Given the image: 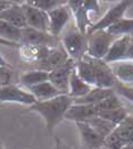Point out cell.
Masks as SVG:
<instances>
[{
	"instance_id": "6da1fadb",
	"label": "cell",
	"mask_w": 133,
	"mask_h": 149,
	"mask_svg": "<svg viewBox=\"0 0 133 149\" xmlns=\"http://www.w3.org/2000/svg\"><path fill=\"white\" fill-rule=\"evenodd\" d=\"M75 71L85 83L92 88L114 89L117 83L109 65L104 62V59H97L84 55L75 62Z\"/></svg>"
},
{
	"instance_id": "7a4b0ae2",
	"label": "cell",
	"mask_w": 133,
	"mask_h": 149,
	"mask_svg": "<svg viewBox=\"0 0 133 149\" xmlns=\"http://www.w3.org/2000/svg\"><path fill=\"white\" fill-rule=\"evenodd\" d=\"M72 105L73 99L68 95H61L46 101H36L27 109L40 114L46 122V126L52 130L61 123Z\"/></svg>"
},
{
	"instance_id": "3957f363",
	"label": "cell",
	"mask_w": 133,
	"mask_h": 149,
	"mask_svg": "<svg viewBox=\"0 0 133 149\" xmlns=\"http://www.w3.org/2000/svg\"><path fill=\"white\" fill-rule=\"evenodd\" d=\"M68 8L74 15L76 30L82 34H88L92 24L90 23L89 14L91 12L97 13L99 10V2L98 1H68Z\"/></svg>"
},
{
	"instance_id": "277c9868",
	"label": "cell",
	"mask_w": 133,
	"mask_h": 149,
	"mask_svg": "<svg viewBox=\"0 0 133 149\" xmlns=\"http://www.w3.org/2000/svg\"><path fill=\"white\" fill-rule=\"evenodd\" d=\"M117 38L108 33L106 30H98L88 33V56L97 59H104L110 46Z\"/></svg>"
},
{
	"instance_id": "5b68a950",
	"label": "cell",
	"mask_w": 133,
	"mask_h": 149,
	"mask_svg": "<svg viewBox=\"0 0 133 149\" xmlns=\"http://www.w3.org/2000/svg\"><path fill=\"white\" fill-rule=\"evenodd\" d=\"M61 43L65 51L67 52L68 57L76 62L86 54L88 34H82L77 30L72 31L63 36Z\"/></svg>"
},
{
	"instance_id": "8992f818",
	"label": "cell",
	"mask_w": 133,
	"mask_h": 149,
	"mask_svg": "<svg viewBox=\"0 0 133 149\" xmlns=\"http://www.w3.org/2000/svg\"><path fill=\"white\" fill-rule=\"evenodd\" d=\"M61 43L57 38L48 32H42L32 27H25L21 30V45H32L40 47L55 48Z\"/></svg>"
},
{
	"instance_id": "52a82bcc",
	"label": "cell",
	"mask_w": 133,
	"mask_h": 149,
	"mask_svg": "<svg viewBox=\"0 0 133 149\" xmlns=\"http://www.w3.org/2000/svg\"><path fill=\"white\" fill-rule=\"evenodd\" d=\"M0 102H16L30 107L36 104V100L29 90H25L16 84H9L0 88Z\"/></svg>"
},
{
	"instance_id": "ba28073f",
	"label": "cell",
	"mask_w": 133,
	"mask_h": 149,
	"mask_svg": "<svg viewBox=\"0 0 133 149\" xmlns=\"http://www.w3.org/2000/svg\"><path fill=\"white\" fill-rule=\"evenodd\" d=\"M131 5H132L131 1H120L116 6L111 7L97 23L92 24L88 33L93 32V31H98V30H107V29H109L111 25H114L116 22H118L121 18L124 17V14L126 12V9Z\"/></svg>"
},
{
	"instance_id": "9c48e42d",
	"label": "cell",
	"mask_w": 133,
	"mask_h": 149,
	"mask_svg": "<svg viewBox=\"0 0 133 149\" xmlns=\"http://www.w3.org/2000/svg\"><path fill=\"white\" fill-rule=\"evenodd\" d=\"M74 70H75V61L70 58L61 67L49 72V82H51L54 87L59 90L63 95H67L70 76Z\"/></svg>"
},
{
	"instance_id": "30bf717a",
	"label": "cell",
	"mask_w": 133,
	"mask_h": 149,
	"mask_svg": "<svg viewBox=\"0 0 133 149\" xmlns=\"http://www.w3.org/2000/svg\"><path fill=\"white\" fill-rule=\"evenodd\" d=\"M23 9L25 13L26 24L29 27L36 29L42 32L49 33V16L48 13L43 12L41 9H38L36 7L29 5L26 1L22 2Z\"/></svg>"
},
{
	"instance_id": "8fae6325",
	"label": "cell",
	"mask_w": 133,
	"mask_h": 149,
	"mask_svg": "<svg viewBox=\"0 0 133 149\" xmlns=\"http://www.w3.org/2000/svg\"><path fill=\"white\" fill-rule=\"evenodd\" d=\"M49 16V33L54 37L58 38L63 32L64 27L70 21L71 9L67 3L48 13Z\"/></svg>"
},
{
	"instance_id": "7c38bea8",
	"label": "cell",
	"mask_w": 133,
	"mask_h": 149,
	"mask_svg": "<svg viewBox=\"0 0 133 149\" xmlns=\"http://www.w3.org/2000/svg\"><path fill=\"white\" fill-rule=\"evenodd\" d=\"M0 19L5 21L6 23L13 25L14 27L19 30L27 27L22 2H18V1H14L10 7L0 13Z\"/></svg>"
},
{
	"instance_id": "4fadbf2b",
	"label": "cell",
	"mask_w": 133,
	"mask_h": 149,
	"mask_svg": "<svg viewBox=\"0 0 133 149\" xmlns=\"http://www.w3.org/2000/svg\"><path fill=\"white\" fill-rule=\"evenodd\" d=\"M68 59H70V57H68L67 52L63 48L61 43H59L57 47L50 49L47 58L43 62L38 64V70L51 72V71L61 67V65H64Z\"/></svg>"
},
{
	"instance_id": "5bb4252c",
	"label": "cell",
	"mask_w": 133,
	"mask_h": 149,
	"mask_svg": "<svg viewBox=\"0 0 133 149\" xmlns=\"http://www.w3.org/2000/svg\"><path fill=\"white\" fill-rule=\"evenodd\" d=\"M98 116V111L95 105H83V104H73L70 109L66 112V120L74 121L75 123L86 122L93 117Z\"/></svg>"
},
{
	"instance_id": "9a60e30c",
	"label": "cell",
	"mask_w": 133,
	"mask_h": 149,
	"mask_svg": "<svg viewBox=\"0 0 133 149\" xmlns=\"http://www.w3.org/2000/svg\"><path fill=\"white\" fill-rule=\"evenodd\" d=\"M84 149H99L104 147L105 139L85 122L76 123Z\"/></svg>"
},
{
	"instance_id": "2e32d148",
	"label": "cell",
	"mask_w": 133,
	"mask_h": 149,
	"mask_svg": "<svg viewBox=\"0 0 133 149\" xmlns=\"http://www.w3.org/2000/svg\"><path fill=\"white\" fill-rule=\"evenodd\" d=\"M50 49L51 48H48V47H40V46H32V45H19L18 47L21 59L29 64L36 63V65L47 58Z\"/></svg>"
},
{
	"instance_id": "e0dca14e",
	"label": "cell",
	"mask_w": 133,
	"mask_h": 149,
	"mask_svg": "<svg viewBox=\"0 0 133 149\" xmlns=\"http://www.w3.org/2000/svg\"><path fill=\"white\" fill-rule=\"evenodd\" d=\"M132 36H124V37L117 38L113 45L110 46L107 55L104 58V62L107 64H111V63L122 62L125 61L126 57V51L129 48V43L131 40Z\"/></svg>"
},
{
	"instance_id": "ac0fdd59",
	"label": "cell",
	"mask_w": 133,
	"mask_h": 149,
	"mask_svg": "<svg viewBox=\"0 0 133 149\" xmlns=\"http://www.w3.org/2000/svg\"><path fill=\"white\" fill-rule=\"evenodd\" d=\"M110 71L116 79V81L121 84L129 86L133 83V62L122 61L108 64Z\"/></svg>"
},
{
	"instance_id": "d6986e66",
	"label": "cell",
	"mask_w": 133,
	"mask_h": 149,
	"mask_svg": "<svg viewBox=\"0 0 133 149\" xmlns=\"http://www.w3.org/2000/svg\"><path fill=\"white\" fill-rule=\"evenodd\" d=\"M27 90L33 95V97L36 98V101H46V100L52 99L57 96L63 95L61 91L57 90L54 87V84L49 81L27 88Z\"/></svg>"
},
{
	"instance_id": "ffe728a7",
	"label": "cell",
	"mask_w": 133,
	"mask_h": 149,
	"mask_svg": "<svg viewBox=\"0 0 133 149\" xmlns=\"http://www.w3.org/2000/svg\"><path fill=\"white\" fill-rule=\"evenodd\" d=\"M115 95L114 89H105V88H92L89 93L84 97L73 100V104H83V105H95L102 100L107 99L110 96Z\"/></svg>"
},
{
	"instance_id": "44dd1931",
	"label": "cell",
	"mask_w": 133,
	"mask_h": 149,
	"mask_svg": "<svg viewBox=\"0 0 133 149\" xmlns=\"http://www.w3.org/2000/svg\"><path fill=\"white\" fill-rule=\"evenodd\" d=\"M92 87H90L88 83H85L84 81L77 75L76 71L74 70L72 74L70 76V83H68V96L73 100L77 99V98H82L84 97L86 93L90 92V90Z\"/></svg>"
},
{
	"instance_id": "7402d4cb",
	"label": "cell",
	"mask_w": 133,
	"mask_h": 149,
	"mask_svg": "<svg viewBox=\"0 0 133 149\" xmlns=\"http://www.w3.org/2000/svg\"><path fill=\"white\" fill-rule=\"evenodd\" d=\"M21 83L26 88L33 87L39 83L49 81V72L42 70H33L22 73L19 76Z\"/></svg>"
},
{
	"instance_id": "603a6c76",
	"label": "cell",
	"mask_w": 133,
	"mask_h": 149,
	"mask_svg": "<svg viewBox=\"0 0 133 149\" xmlns=\"http://www.w3.org/2000/svg\"><path fill=\"white\" fill-rule=\"evenodd\" d=\"M114 132L121 138L122 140L129 145L133 143V116L127 115L124 121H122L114 130Z\"/></svg>"
},
{
	"instance_id": "cb8c5ba5",
	"label": "cell",
	"mask_w": 133,
	"mask_h": 149,
	"mask_svg": "<svg viewBox=\"0 0 133 149\" xmlns=\"http://www.w3.org/2000/svg\"><path fill=\"white\" fill-rule=\"evenodd\" d=\"M108 33L115 36L116 38L131 36L133 33V18H125L123 17L118 22L111 25L109 29L106 30Z\"/></svg>"
},
{
	"instance_id": "d4e9b609",
	"label": "cell",
	"mask_w": 133,
	"mask_h": 149,
	"mask_svg": "<svg viewBox=\"0 0 133 149\" xmlns=\"http://www.w3.org/2000/svg\"><path fill=\"white\" fill-rule=\"evenodd\" d=\"M85 123H88V124L90 125L96 132H98L104 139L108 137L109 134L115 130V127H116L115 124L110 123L108 121L101 118V117H98V116L97 117L91 118V120H89V121H86Z\"/></svg>"
},
{
	"instance_id": "484cf974",
	"label": "cell",
	"mask_w": 133,
	"mask_h": 149,
	"mask_svg": "<svg viewBox=\"0 0 133 149\" xmlns=\"http://www.w3.org/2000/svg\"><path fill=\"white\" fill-rule=\"evenodd\" d=\"M0 39L21 45V30L0 19Z\"/></svg>"
},
{
	"instance_id": "4316f807",
	"label": "cell",
	"mask_w": 133,
	"mask_h": 149,
	"mask_svg": "<svg viewBox=\"0 0 133 149\" xmlns=\"http://www.w3.org/2000/svg\"><path fill=\"white\" fill-rule=\"evenodd\" d=\"M127 116V113L125 111L124 107L117 108V109H111V111H102L98 113V117H101L110 123L115 124L116 126L124 121V118Z\"/></svg>"
},
{
	"instance_id": "83f0119b",
	"label": "cell",
	"mask_w": 133,
	"mask_h": 149,
	"mask_svg": "<svg viewBox=\"0 0 133 149\" xmlns=\"http://www.w3.org/2000/svg\"><path fill=\"white\" fill-rule=\"evenodd\" d=\"M29 5L36 7L38 9H41L43 12L49 13L63 5H66V1H57V0H39V1H26Z\"/></svg>"
},
{
	"instance_id": "f1b7e54d",
	"label": "cell",
	"mask_w": 133,
	"mask_h": 149,
	"mask_svg": "<svg viewBox=\"0 0 133 149\" xmlns=\"http://www.w3.org/2000/svg\"><path fill=\"white\" fill-rule=\"evenodd\" d=\"M95 106L97 108L98 113L102 112V111H111V109H117V108L124 107L122 101L118 99V97L116 95H113L107 99L102 100L98 104H95Z\"/></svg>"
},
{
	"instance_id": "f546056e",
	"label": "cell",
	"mask_w": 133,
	"mask_h": 149,
	"mask_svg": "<svg viewBox=\"0 0 133 149\" xmlns=\"http://www.w3.org/2000/svg\"><path fill=\"white\" fill-rule=\"evenodd\" d=\"M124 146H126V143L114 131L107 138H105L104 141V147L106 149H122Z\"/></svg>"
},
{
	"instance_id": "4dcf8cb0",
	"label": "cell",
	"mask_w": 133,
	"mask_h": 149,
	"mask_svg": "<svg viewBox=\"0 0 133 149\" xmlns=\"http://www.w3.org/2000/svg\"><path fill=\"white\" fill-rule=\"evenodd\" d=\"M12 67H0V88L13 84Z\"/></svg>"
},
{
	"instance_id": "1f68e13d",
	"label": "cell",
	"mask_w": 133,
	"mask_h": 149,
	"mask_svg": "<svg viewBox=\"0 0 133 149\" xmlns=\"http://www.w3.org/2000/svg\"><path fill=\"white\" fill-rule=\"evenodd\" d=\"M114 88H115L114 90H116L118 95H121L122 97H124L125 99H127L133 104V88H131L130 86H124L121 83H116V86Z\"/></svg>"
},
{
	"instance_id": "d6a6232c",
	"label": "cell",
	"mask_w": 133,
	"mask_h": 149,
	"mask_svg": "<svg viewBox=\"0 0 133 149\" xmlns=\"http://www.w3.org/2000/svg\"><path fill=\"white\" fill-rule=\"evenodd\" d=\"M125 61L133 62V37H131L130 43H129V48H127V51H126V57H125Z\"/></svg>"
},
{
	"instance_id": "836d02e7",
	"label": "cell",
	"mask_w": 133,
	"mask_h": 149,
	"mask_svg": "<svg viewBox=\"0 0 133 149\" xmlns=\"http://www.w3.org/2000/svg\"><path fill=\"white\" fill-rule=\"evenodd\" d=\"M0 46H6V47H12V48H18L19 45L18 43H15V42H10V41H6V40H2L0 39Z\"/></svg>"
},
{
	"instance_id": "e575fe53",
	"label": "cell",
	"mask_w": 133,
	"mask_h": 149,
	"mask_svg": "<svg viewBox=\"0 0 133 149\" xmlns=\"http://www.w3.org/2000/svg\"><path fill=\"white\" fill-rule=\"evenodd\" d=\"M14 1H0V13L6 10L8 7H10Z\"/></svg>"
},
{
	"instance_id": "d590c367",
	"label": "cell",
	"mask_w": 133,
	"mask_h": 149,
	"mask_svg": "<svg viewBox=\"0 0 133 149\" xmlns=\"http://www.w3.org/2000/svg\"><path fill=\"white\" fill-rule=\"evenodd\" d=\"M0 67H12V65L0 55Z\"/></svg>"
},
{
	"instance_id": "8d00e7d4",
	"label": "cell",
	"mask_w": 133,
	"mask_h": 149,
	"mask_svg": "<svg viewBox=\"0 0 133 149\" xmlns=\"http://www.w3.org/2000/svg\"><path fill=\"white\" fill-rule=\"evenodd\" d=\"M122 149H133V143H129V145H126V146H124Z\"/></svg>"
},
{
	"instance_id": "74e56055",
	"label": "cell",
	"mask_w": 133,
	"mask_h": 149,
	"mask_svg": "<svg viewBox=\"0 0 133 149\" xmlns=\"http://www.w3.org/2000/svg\"><path fill=\"white\" fill-rule=\"evenodd\" d=\"M56 149H61V143H59V140L57 139V146H56Z\"/></svg>"
},
{
	"instance_id": "f35d334b",
	"label": "cell",
	"mask_w": 133,
	"mask_h": 149,
	"mask_svg": "<svg viewBox=\"0 0 133 149\" xmlns=\"http://www.w3.org/2000/svg\"><path fill=\"white\" fill-rule=\"evenodd\" d=\"M0 149H5V148H3V145H2L1 142H0Z\"/></svg>"
},
{
	"instance_id": "ab89813d",
	"label": "cell",
	"mask_w": 133,
	"mask_h": 149,
	"mask_svg": "<svg viewBox=\"0 0 133 149\" xmlns=\"http://www.w3.org/2000/svg\"><path fill=\"white\" fill-rule=\"evenodd\" d=\"M2 105H3V104H1V102H0V108H1V107H2Z\"/></svg>"
},
{
	"instance_id": "60d3db41",
	"label": "cell",
	"mask_w": 133,
	"mask_h": 149,
	"mask_svg": "<svg viewBox=\"0 0 133 149\" xmlns=\"http://www.w3.org/2000/svg\"><path fill=\"white\" fill-rule=\"evenodd\" d=\"M99 149H106L105 147H101V148H99Z\"/></svg>"
}]
</instances>
